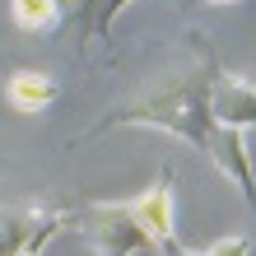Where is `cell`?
Instances as JSON below:
<instances>
[{"label":"cell","instance_id":"obj_1","mask_svg":"<svg viewBox=\"0 0 256 256\" xmlns=\"http://www.w3.org/2000/svg\"><path fill=\"white\" fill-rule=\"evenodd\" d=\"M214 74H219V56L200 38V66H182L177 80H168L158 94H149L140 102H126L122 112H112L108 126H163V130L182 135V140H191V144H200L205 154L214 158V168L242 191V200L256 205L242 130L214 126V116H210V84H214Z\"/></svg>","mask_w":256,"mask_h":256},{"label":"cell","instance_id":"obj_2","mask_svg":"<svg viewBox=\"0 0 256 256\" xmlns=\"http://www.w3.org/2000/svg\"><path fill=\"white\" fill-rule=\"evenodd\" d=\"M74 224H80L84 242L94 247L98 256H130V252H158L154 238L144 233V224L135 219L130 200H102V205H84L80 214H74Z\"/></svg>","mask_w":256,"mask_h":256},{"label":"cell","instance_id":"obj_3","mask_svg":"<svg viewBox=\"0 0 256 256\" xmlns=\"http://www.w3.org/2000/svg\"><path fill=\"white\" fill-rule=\"evenodd\" d=\"M210 116H214V126H228V130L256 126V84L219 66L214 84H210Z\"/></svg>","mask_w":256,"mask_h":256},{"label":"cell","instance_id":"obj_4","mask_svg":"<svg viewBox=\"0 0 256 256\" xmlns=\"http://www.w3.org/2000/svg\"><path fill=\"white\" fill-rule=\"evenodd\" d=\"M130 210H135V219L144 224V233L154 238L158 256H172L177 247H182V242H177V233H172V172H158L154 186L130 200Z\"/></svg>","mask_w":256,"mask_h":256},{"label":"cell","instance_id":"obj_5","mask_svg":"<svg viewBox=\"0 0 256 256\" xmlns=\"http://www.w3.org/2000/svg\"><path fill=\"white\" fill-rule=\"evenodd\" d=\"M56 210H33V205H5L0 210V256H19V247L47 224Z\"/></svg>","mask_w":256,"mask_h":256},{"label":"cell","instance_id":"obj_6","mask_svg":"<svg viewBox=\"0 0 256 256\" xmlns=\"http://www.w3.org/2000/svg\"><path fill=\"white\" fill-rule=\"evenodd\" d=\"M5 98H10V108H19V112H42V108L56 102V84L47 74H38V70H14L5 80Z\"/></svg>","mask_w":256,"mask_h":256},{"label":"cell","instance_id":"obj_7","mask_svg":"<svg viewBox=\"0 0 256 256\" xmlns=\"http://www.w3.org/2000/svg\"><path fill=\"white\" fill-rule=\"evenodd\" d=\"M14 24L28 33H42V28L61 24V0H14Z\"/></svg>","mask_w":256,"mask_h":256},{"label":"cell","instance_id":"obj_8","mask_svg":"<svg viewBox=\"0 0 256 256\" xmlns=\"http://www.w3.org/2000/svg\"><path fill=\"white\" fill-rule=\"evenodd\" d=\"M61 228H66V214L56 210V214H52V219H47V224H42V228H38L33 238H28L24 247H19V256H42V252H47V242H52V238L61 233Z\"/></svg>","mask_w":256,"mask_h":256},{"label":"cell","instance_id":"obj_9","mask_svg":"<svg viewBox=\"0 0 256 256\" xmlns=\"http://www.w3.org/2000/svg\"><path fill=\"white\" fill-rule=\"evenodd\" d=\"M205 256H247V238H224V242H214Z\"/></svg>","mask_w":256,"mask_h":256}]
</instances>
